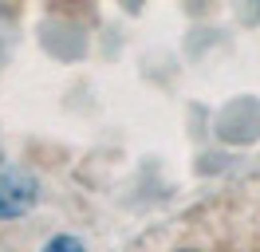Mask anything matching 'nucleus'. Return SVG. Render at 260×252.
Wrapping results in <instances>:
<instances>
[{"label":"nucleus","instance_id":"1","mask_svg":"<svg viewBox=\"0 0 260 252\" xmlns=\"http://www.w3.org/2000/svg\"><path fill=\"white\" fill-rule=\"evenodd\" d=\"M36 201H40L36 173L16 166V162H8V158H0V220L24 217Z\"/></svg>","mask_w":260,"mask_h":252},{"label":"nucleus","instance_id":"2","mask_svg":"<svg viewBox=\"0 0 260 252\" xmlns=\"http://www.w3.org/2000/svg\"><path fill=\"white\" fill-rule=\"evenodd\" d=\"M44 252H87V248H83V240H79V236L59 233V236H51L48 244H44Z\"/></svg>","mask_w":260,"mask_h":252},{"label":"nucleus","instance_id":"3","mask_svg":"<svg viewBox=\"0 0 260 252\" xmlns=\"http://www.w3.org/2000/svg\"><path fill=\"white\" fill-rule=\"evenodd\" d=\"M185 252H193V248H185Z\"/></svg>","mask_w":260,"mask_h":252}]
</instances>
